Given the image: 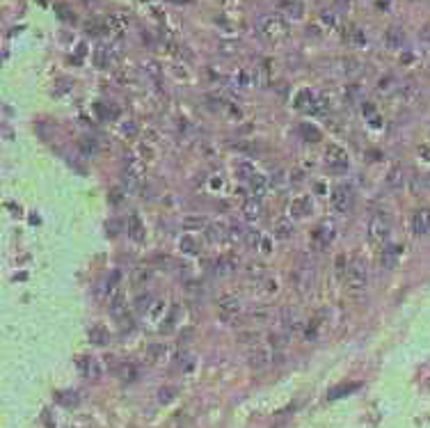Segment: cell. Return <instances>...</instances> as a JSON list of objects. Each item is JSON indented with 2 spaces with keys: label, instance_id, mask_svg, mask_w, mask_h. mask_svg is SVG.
I'll list each match as a JSON object with an SVG mask.
<instances>
[{
  "label": "cell",
  "instance_id": "obj_1",
  "mask_svg": "<svg viewBox=\"0 0 430 428\" xmlns=\"http://www.w3.org/2000/svg\"><path fill=\"white\" fill-rule=\"evenodd\" d=\"M343 287L348 291V296L361 298L366 296V289H369V266L361 259L359 252H355L348 259V270H346L343 277Z\"/></svg>",
  "mask_w": 430,
  "mask_h": 428
},
{
  "label": "cell",
  "instance_id": "obj_2",
  "mask_svg": "<svg viewBox=\"0 0 430 428\" xmlns=\"http://www.w3.org/2000/svg\"><path fill=\"white\" fill-rule=\"evenodd\" d=\"M366 236H369V243L378 250H384L389 245V238H392V218L382 211L371 215L369 220V229H366Z\"/></svg>",
  "mask_w": 430,
  "mask_h": 428
},
{
  "label": "cell",
  "instance_id": "obj_3",
  "mask_svg": "<svg viewBox=\"0 0 430 428\" xmlns=\"http://www.w3.org/2000/svg\"><path fill=\"white\" fill-rule=\"evenodd\" d=\"M259 32L268 44H282L288 39V23L280 14H263L259 18Z\"/></svg>",
  "mask_w": 430,
  "mask_h": 428
},
{
  "label": "cell",
  "instance_id": "obj_4",
  "mask_svg": "<svg viewBox=\"0 0 430 428\" xmlns=\"http://www.w3.org/2000/svg\"><path fill=\"white\" fill-rule=\"evenodd\" d=\"M119 273L112 275V282H110V289H107V309L115 318H124L126 312H128V302H126V291L119 282Z\"/></svg>",
  "mask_w": 430,
  "mask_h": 428
},
{
  "label": "cell",
  "instance_id": "obj_5",
  "mask_svg": "<svg viewBox=\"0 0 430 428\" xmlns=\"http://www.w3.org/2000/svg\"><path fill=\"white\" fill-rule=\"evenodd\" d=\"M353 201H355V193H353V188H350V186L339 184V186H334V188H332L330 204H332V209H334L339 215L348 213V211L353 209Z\"/></svg>",
  "mask_w": 430,
  "mask_h": 428
},
{
  "label": "cell",
  "instance_id": "obj_6",
  "mask_svg": "<svg viewBox=\"0 0 430 428\" xmlns=\"http://www.w3.org/2000/svg\"><path fill=\"white\" fill-rule=\"evenodd\" d=\"M243 314V304L238 298H222L218 304V316L222 318L224 323H229V325H233V323H238V318H241Z\"/></svg>",
  "mask_w": 430,
  "mask_h": 428
},
{
  "label": "cell",
  "instance_id": "obj_7",
  "mask_svg": "<svg viewBox=\"0 0 430 428\" xmlns=\"http://www.w3.org/2000/svg\"><path fill=\"white\" fill-rule=\"evenodd\" d=\"M325 158H327V167L332 172H346L350 165V158H348V151L339 145H330L325 149Z\"/></svg>",
  "mask_w": 430,
  "mask_h": 428
},
{
  "label": "cell",
  "instance_id": "obj_8",
  "mask_svg": "<svg viewBox=\"0 0 430 428\" xmlns=\"http://www.w3.org/2000/svg\"><path fill=\"white\" fill-rule=\"evenodd\" d=\"M272 357H275V351H272L270 346H252L250 353H247V360H250V366L256 369V371H261V369L270 366L272 364Z\"/></svg>",
  "mask_w": 430,
  "mask_h": 428
},
{
  "label": "cell",
  "instance_id": "obj_9",
  "mask_svg": "<svg viewBox=\"0 0 430 428\" xmlns=\"http://www.w3.org/2000/svg\"><path fill=\"white\" fill-rule=\"evenodd\" d=\"M412 234L417 238H426L430 236V209L428 206H421L412 213Z\"/></svg>",
  "mask_w": 430,
  "mask_h": 428
},
{
  "label": "cell",
  "instance_id": "obj_10",
  "mask_svg": "<svg viewBox=\"0 0 430 428\" xmlns=\"http://www.w3.org/2000/svg\"><path fill=\"white\" fill-rule=\"evenodd\" d=\"M311 211H314V199H311V195H300V197H295L291 201V206H288V215H293L295 220H302V218H307V215H311Z\"/></svg>",
  "mask_w": 430,
  "mask_h": 428
},
{
  "label": "cell",
  "instance_id": "obj_11",
  "mask_svg": "<svg viewBox=\"0 0 430 428\" xmlns=\"http://www.w3.org/2000/svg\"><path fill=\"white\" fill-rule=\"evenodd\" d=\"M382 42H384V48L387 51H400V48L405 46V32H403V28H398V26H389L387 30H384L382 34Z\"/></svg>",
  "mask_w": 430,
  "mask_h": 428
},
{
  "label": "cell",
  "instance_id": "obj_12",
  "mask_svg": "<svg viewBox=\"0 0 430 428\" xmlns=\"http://www.w3.org/2000/svg\"><path fill=\"white\" fill-rule=\"evenodd\" d=\"M405 184H407V179H405V167L403 165H394L392 170L387 172V176H384V186H387L389 190H394V193L403 190Z\"/></svg>",
  "mask_w": 430,
  "mask_h": 428
},
{
  "label": "cell",
  "instance_id": "obj_13",
  "mask_svg": "<svg viewBox=\"0 0 430 428\" xmlns=\"http://www.w3.org/2000/svg\"><path fill=\"white\" fill-rule=\"evenodd\" d=\"M78 369H80V373L87 378V380H99L101 378V364L99 360H94V357H82L80 362H78Z\"/></svg>",
  "mask_w": 430,
  "mask_h": 428
},
{
  "label": "cell",
  "instance_id": "obj_14",
  "mask_svg": "<svg viewBox=\"0 0 430 428\" xmlns=\"http://www.w3.org/2000/svg\"><path fill=\"white\" fill-rule=\"evenodd\" d=\"M241 213H243V218H245V220H250V222H254V220H259V218L263 215L261 199L250 197L247 201H243V204H241Z\"/></svg>",
  "mask_w": 430,
  "mask_h": 428
},
{
  "label": "cell",
  "instance_id": "obj_15",
  "mask_svg": "<svg viewBox=\"0 0 430 428\" xmlns=\"http://www.w3.org/2000/svg\"><path fill=\"white\" fill-rule=\"evenodd\" d=\"M126 227H128V236H131V240H135V243H144V238H146L144 225H142V220H140L135 213H131V215H128V222H126Z\"/></svg>",
  "mask_w": 430,
  "mask_h": 428
},
{
  "label": "cell",
  "instance_id": "obj_16",
  "mask_svg": "<svg viewBox=\"0 0 430 428\" xmlns=\"http://www.w3.org/2000/svg\"><path fill=\"white\" fill-rule=\"evenodd\" d=\"M250 193H252V197H256V199H263L266 197V193H268V179L263 174H259V172H254V174L250 176Z\"/></svg>",
  "mask_w": 430,
  "mask_h": 428
},
{
  "label": "cell",
  "instance_id": "obj_17",
  "mask_svg": "<svg viewBox=\"0 0 430 428\" xmlns=\"http://www.w3.org/2000/svg\"><path fill=\"white\" fill-rule=\"evenodd\" d=\"M293 234H295V227H293V222L288 218H280L272 225V236H275L277 240H288Z\"/></svg>",
  "mask_w": 430,
  "mask_h": 428
},
{
  "label": "cell",
  "instance_id": "obj_18",
  "mask_svg": "<svg viewBox=\"0 0 430 428\" xmlns=\"http://www.w3.org/2000/svg\"><path fill=\"white\" fill-rule=\"evenodd\" d=\"M87 337H90V343H94V346H105L110 341V334H107L105 325H101V323H94L90 328V332H87Z\"/></svg>",
  "mask_w": 430,
  "mask_h": 428
},
{
  "label": "cell",
  "instance_id": "obj_19",
  "mask_svg": "<svg viewBox=\"0 0 430 428\" xmlns=\"http://www.w3.org/2000/svg\"><path fill=\"white\" fill-rule=\"evenodd\" d=\"M277 7H280L284 14H291L293 18H300L302 14H305L302 0H277Z\"/></svg>",
  "mask_w": 430,
  "mask_h": 428
},
{
  "label": "cell",
  "instance_id": "obj_20",
  "mask_svg": "<svg viewBox=\"0 0 430 428\" xmlns=\"http://www.w3.org/2000/svg\"><path fill=\"white\" fill-rule=\"evenodd\" d=\"M229 229L227 225H222V222H211L206 227V238L211 240V243H220V240H224L227 238V234H229Z\"/></svg>",
  "mask_w": 430,
  "mask_h": 428
},
{
  "label": "cell",
  "instance_id": "obj_21",
  "mask_svg": "<svg viewBox=\"0 0 430 428\" xmlns=\"http://www.w3.org/2000/svg\"><path fill=\"white\" fill-rule=\"evenodd\" d=\"M332 238H334V229L327 227V225H322V227L314 231V243L320 245V248H327L332 243Z\"/></svg>",
  "mask_w": 430,
  "mask_h": 428
},
{
  "label": "cell",
  "instance_id": "obj_22",
  "mask_svg": "<svg viewBox=\"0 0 430 428\" xmlns=\"http://www.w3.org/2000/svg\"><path fill=\"white\" fill-rule=\"evenodd\" d=\"M236 259L233 257H220L218 261H215V275H229V273H233L236 270Z\"/></svg>",
  "mask_w": 430,
  "mask_h": 428
},
{
  "label": "cell",
  "instance_id": "obj_23",
  "mask_svg": "<svg viewBox=\"0 0 430 428\" xmlns=\"http://www.w3.org/2000/svg\"><path fill=\"white\" fill-rule=\"evenodd\" d=\"M398 94L403 96V101L412 103V101L419 96V87H417V83L407 80V83H403V85H398Z\"/></svg>",
  "mask_w": 430,
  "mask_h": 428
},
{
  "label": "cell",
  "instance_id": "obj_24",
  "mask_svg": "<svg viewBox=\"0 0 430 428\" xmlns=\"http://www.w3.org/2000/svg\"><path fill=\"white\" fill-rule=\"evenodd\" d=\"M110 60H112V53H110L107 46H99L94 51V65L99 69H107L110 67Z\"/></svg>",
  "mask_w": 430,
  "mask_h": 428
},
{
  "label": "cell",
  "instance_id": "obj_25",
  "mask_svg": "<svg viewBox=\"0 0 430 428\" xmlns=\"http://www.w3.org/2000/svg\"><path fill=\"white\" fill-rule=\"evenodd\" d=\"M266 266H263L261 261H250L247 263V277L250 279H256V282H263L266 279Z\"/></svg>",
  "mask_w": 430,
  "mask_h": 428
},
{
  "label": "cell",
  "instance_id": "obj_26",
  "mask_svg": "<svg viewBox=\"0 0 430 428\" xmlns=\"http://www.w3.org/2000/svg\"><path fill=\"white\" fill-rule=\"evenodd\" d=\"M154 302H156V298L151 296V293L142 291V293H140L138 298H135V309H138L140 314H146V312H149V309H151V304H154Z\"/></svg>",
  "mask_w": 430,
  "mask_h": 428
},
{
  "label": "cell",
  "instance_id": "obj_27",
  "mask_svg": "<svg viewBox=\"0 0 430 428\" xmlns=\"http://www.w3.org/2000/svg\"><path fill=\"white\" fill-rule=\"evenodd\" d=\"M378 92L380 94H392V92H398V83H396L394 76H384L378 80Z\"/></svg>",
  "mask_w": 430,
  "mask_h": 428
},
{
  "label": "cell",
  "instance_id": "obj_28",
  "mask_svg": "<svg viewBox=\"0 0 430 428\" xmlns=\"http://www.w3.org/2000/svg\"><path fill=\"white\" fill-rule=\"evenodd\" d=\"M268 341H270V348H272V351H275V353H282V351L286 348V341H288V339H286V334H282V332H272L270 337H268Z\"/></svg>",
  "mask_w": 430,
  "mask_h": 428
},
{
  "label": "cell",
  "instance_id": "obj_29",
  "mask_svg": "<svg viewBox=\"0 0 430 428\" xmlns=\"http://www.w3.org/2000/svg\"><path fill=\"white\" fill-rule=\"evenodd\" d=\"M346 270H348V257H346V254H339V257L334 259V273L341 282H343V277H346Z\"/></svg>",
  "mask_w": 430,
  "mask_h": 428
},
{
  "label": "cell",
  "instance_id": "obj_30",
  "mask_svg": "<svg viewBox=\"0 0 430 428\" xmlns=\"http://www.w3.org/2000/svg\"><path fill=\"white\" fill-rule=\"evenodd\" d=\"M179 248L183 250V252H188V254H197L199 252L197 240H195L192 236H183V238H181V243H179Z\"/></svg>",
  "mask_w": 430,
  "mask_h": 428
},
{
  "label": "cell",
  "instance_id": "obj_31",
  "mask_svg": "<svg viewBox=\"0 0 430 428\" xmlns=\"http://www.w3.org/2000/svg\"><path fill=\"white\" fill-rule=\"evenodd\" d=\"M343 71L348 73V76H357V73L361 71V62L355 60V57H346V60H343Z\"/></svg>",
  "mask_w": 430,
  "mask_h": 428
},
{
  "label": "cell",
  "instance_id": "obj_32",
  "mask_svg": "<svg viewBox=\"0 0 430 428\" xmlns=\"http://www.w3.org/2000/svg\"><path fill=\"white\" fill-rule=\"evenodd\" d=\"M302 135H305L309 142H320L322 140L320 131L316 129V126H311V124H302Z\"/></svg>",
  "mask_w": 430,
  "mask_h": 428
},
{
  "label": "cell",
  "instance_id": "obj_33",
  "mask_svg": "<svg viewBox=\"0 0 430 428\" xmlns=\"http://www.w3.org/2000/svg\"><path fill=\"white\" fill-rule=\"evenodd\" d=\"M259 85L261 87L270 85V62H263V65L259 67Z\"/></svg>",
  "mask_w": 430,
  "mask_h": 428
},
{
  "label": "cell",
  "instance_id": "obj_34",
  "mask_svg": "<svg viewBox=\"0 0 430 428\" xmlns=\"http://www.w3.org/2000/svg\"><path fill=\"white\" fill-rule=\"evenodd\" d=\"M254 172H256V170H254L250 163H241V165L236 167V174L241 176V179H245V181H250V176L254 174Z\"/></svg>",
  "mask_w": 430,
  "mask_h": 428
},
{
  "label": "cell",
  "instance_id": "obj_35",
  "mask_svg": "<svg viewBox=\"0 0 430 428\" xmlns=\"http://www.w3.org/2000/svg\"><path fill=\"white\" fill-rule=\"evenodd\" d=\"M256 250H259L261 254H270V252H272V243H270V238H268V236H261V238H259Z\"/></svg>",
  "mask_w": 430,
  "mask_h": 428
},
{
  "label": "cell",
  "instance_id": "obj_36",
  "mask_svg": "<svg viewBox=\"0 0 430 428\" xmlns=\"http://www.w3.org/2000/svg\"><path fill=\"white\" fill-rule=\"evenodd\" d=\"M172 396H177V390H174V387H165V390L158 392V401L160 403H169V401H172Z\"/></svg>",
  "mask_w": 430,
  "mask_h": 428
},
{
  "label": "cell",
  "instance_id": "obj_37",
  "mask_svg": "<svg viewBox=\"0 0 430 428\" xmlns=\"http://www.w3.org/2000/svg\"><path fill=\"white\" fill-rule=\"evenodd\" d=\"M320 21L325 28H336V16L332 12H320Z\"/></svg>",
  "mask_w": 430,
  "mask_h": 428
},
{
  "label": "cell",
  "instance_id": "obj_38",
  "mask_svg": "<svg viewBox=\"0 0 430 428\" xmlns=\"http://www.w3.org/2000/svg\"><path fill=\"white\" fill-rule=\"evenodd\" d=\"M144 69H146V73H149V76L154 78V80H160V67L156 65V62H151V60H149V62L144 65Z\"/></svg>",
  "mask_w": 430,
  "mask_h": 428
},
{
  "label": "cell",
  "instance_id": "obj_39",
  "mask_svg": "<svg viewBox=\"0 0 430 428\" xmlns=\"http://www.w3.org/2000/svg\"><path fill=\"white\" fill-rule=\"evenodd\" d=\"M252 318H256V321H268V318H270V309H268V307H256L252 312Z\"/></svg>",
  "mask_w": 430,
  "mask_h": 428
},
{
  "label": "cell",
  "instance_id": "obj_40",
  "mask_svg": "<svg viewBox=\"0 0 430 428\" xmlns=\"http://www.w3.org/2000/svg\"><path fill=\"white\" fill-rule=\"evenodd\" d=\"M151 277H154V273H151V270L140 268L138 273H135V284H144V282H149Z\"/></svg>",
  "mask_w": 430,
  "mask_h": 428
},
{
  "label": "cell",
  "instance_id": "obj_41",
  "mask_svg": "<svg viewBox=\"0 0 430 428\" xmlns=\"http://www.w3.org/2000/svg\"><path fill=\"white\" fill-rule=\"evenodd\" d=\"M348 39H350V42H355V44H364L366 42L364 32H361L359 28H355V26H353V32H348Z\"/></svg>",
  "mask_w": 430,
  "mask_h": 428
},
{
  "label": "cell",
  "instance_id": "obj_42",
  "mask_svg": "<svg viewBox=\"0 0 430 428\" xmlns=\"http://www.w3.org/2000/svg\"><path fill=\"white\" fill-rule=\"evenodd\" d=\"M419 37H421L423 42L430 44V21L426 23V26H421V30H419Z\"/></svg>",
  "mask_w": 430,
  "mask_h": 428
},
{
  "label": "cell",
  "instance_id": "obj_43",
  "mask_svg": "<svg viewBox=\"0 0 430 428\" xmlns=\"http://www.w3.org/2000/svg\"><path fill=\"white\" fill-rule=\"evenodd\" d=\"M419 156H421L423 160H430V142H426V145L419 147Z\"/></svg>",
  "mask_w": 430,
  "mask_h": 428
},
{
  "label": "cell",
  "instance_id": "obj_44",
  "mask_svg": "<svg viewBox=\"0 0 430 428\" xmlns=\"http://www.w3.org/2000/svg\"><path fill=\"white\" fill-rule=\"evenodd\" d=\"M233 48H238V44H220V51H222L224 55H231Z\"/></svg>",
  "mask_w": 430,
  "mask_h": 428
},
{
  "label": "cell",
  "instance_id": "obj_45",
  "mask_svg": "<svg viewBox=\"0 0 430 428\" xmlns=\"http://www.w3.org/2000/svg\"><path fill=\"white\" fill-rule=\"evenodd\" d=\"M110 199H112V204H119V201H121V190L119 188H112Z\"/></svg>",
  "mask_w": 430,
  "mask_h": 428
},
{
  "label": "cell",
  "instance_id": "obj_46",
  "mask_svg": "<svg viewBox=\"0 0 430 428\" xmlns=\"http://www.w3.org/2000/svg\"><path fill=\"white\" fill-rule=\"evenodd\" d=\"M96 110H103V106H96ZM105 115H107V117H112V119H115V117L119 115V112H117V110H107Z\"/></svg>",
  "mask_w": 430,
  "mask_h": 428
},
{
  "label": "cell",
  "instance_id": "obj_47",
  "mask_svg": "<svg viewBox=\"0 0 430 428\" xmlns=\"http://www.w3.org/2000/svg\"><path fill=\"white\" fill-rule=\"evenodd\" d=\"M423 186H426V188L430 190V172H428V174H426V176H423Z\"/></svg>",
  "mask_w": 430,
  "mask_h": 428
},
{
  "label": "cell",
  "instance_id": "obj_48",
  "mask_svg": "<svg viewBox=\"0 0 430 428\" xmlns=\"http://www.w3.org/2000/svg\"><path fill=\"white\" fill-rule=\"evenodd\" d=\"M407 3H421V0H407Z\"/></svg>",
  "mask_w": 430,
  "mask_h": 428
}]
</instances>
